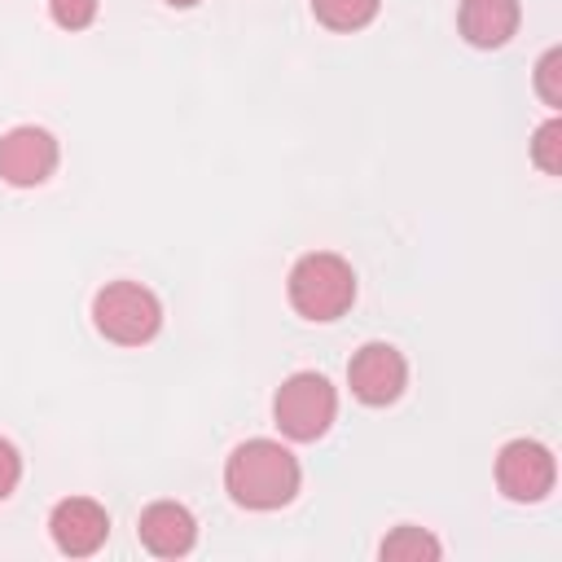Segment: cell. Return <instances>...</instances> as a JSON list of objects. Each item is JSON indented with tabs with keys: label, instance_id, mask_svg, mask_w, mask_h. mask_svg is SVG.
I'll return each instance as SVG.
<instances>
[{
	"label": "cell",
	"instance_id": "4",
	"mask_svg": "<svg viewBox=\"0 0 562 562\" xmlns=\"http://www.w3.org/2000/svg\"><path fill=\"white\" fill-rule=\"evenodd\" d=\"M92 325L119 347H140V342H149L158 334L162 303L140 281H110L92 299Z\"/></svg>",
	"mask_w": 562,
	"mask_h": 562
},
{
	"label": "cell",
	"instance_id": "7",
	"mask_svg": "<svg viewBox=\"0 0 562 562\" xmlns=\"http://www.w3.org/2000/svg\"><path fill=\"white\" fill-rule=\"evenodd\" d=\"M57 167V140L44 127H13L0 136V180L13 189H35Z\"/></svg>",
	"mask_w": 562,
	"mask_h": 562
},
{
	"label": "cell",
	"instance_id": "9",
	"mask_svg": "<svg viewBox=\"0 0 562 562\" xmlns=\"http://www.w3.org/2000/svg\"><path fill=\"white\" fill-rule=\"evenodd\" d=\"M136 531H140V544H145L149 553H158V558H184V553L193 549V540H198L193 514H189L184 505H176V501H154V505L140 514Z\"/></svg>",
	"mask_w": 562,
	"mask_h": 562
},
{
	"label": "cell",
	"instance_id": "2",
	"mask_svg": "<svg viewBox=\"0 0 562 562\" xmlns=\"http://www.w3.org/2000/svg\"><path fill=\"white\" fill-rule=\"evenodd\" d=\"M285 294H290V307L303 321H338L356 303V272L342 255L312 250L290 268Z\"/></svg>",
	"mask_w": 562,
	"mask_h": 562
},
{
	"label": "cell",
	"instance_id": "16",
	"mask_svg": "<svg viewBox=\"0 0 562 562\" xmlns=\"http://www.w3.org/2000/svg\"><path fill=\"white\" fill-rule=\"evenodd\" d=\"M18 479H22V457H18V448L9 439H0V501L13 496Z\"/></svg>",
	"mask_w": 562,
	"mask_h": 562
},
{
	"label": "cell",
	"instance_id": "3",
	"mask_svg": "<svg viewBox=\"0 0 562 562\" xmlns=\"http://www.w3.org/2000/svg\"><path fill=\"white\" fill-rule=\"evenodd\" d=\"M272 417L281 426L285 439L294 443H316L334 417H338V391L329 386L325 373H290L281 382V391L272 395Z\"/></svg>",
	"mask_w": 562,
	"mask_h": 562
},
{
	"label": "cell",
	"instance_id": "8",
	"mask_svg": "<svg viewBox=\"0 0 562 562\" xmlns=\"http://www.w3.org/2000/svg\"><path fill=\"white\" fill-rule=\"evenodd\" d=\"M48 536L66 558H88L110 536V514L92 496H66L48 514Z\"/></svg>",
	"mask_w": 562,
	"mask_h": 562
},
{
	"label": "cell",
	"instance_id": "17",
	"mask_svg": "<svg viewBox=\"0 0 562 562\" xmlns=\"http://www.w3.org/2000/svg\"><path fill=\"white\" fill-rule=\"evenodd\" d=\"M167 4H171V9H193L198 0H167Z\"/></svg>",
	"mask_w": 562,
	"mask_h": 562
},
{
	"label": "cell",
	"instance_id": "13",
	"mask_svg": "<svg viewBox=\"0 0 562 562\" xmlns=\"http://www.w3.org/2000/svg\"><path fill=\"white\" fill-rule=\"evenodd\" d=\"M531 158H536V167H540L544 176H562V123H558V119H549V123L536 127V136H531Z\"/></svg>",
	"mask_w": 562,
	"mask_h": 562
},
{
	"label": "cell",
	"instance_id": "12",
	"mask_svg": "<svg viewBox=\"0 0 562 562\" xmlns=\"http://www.w3.org/2000/svg\"><path fill=\"white\" fill-rule=\"evenodd\" d=\"M382 0H312V13L329 31H360L378 18Z\"/></svg>",
	"mask_w": 562,
	"mask_h": 562
},
{
	"label": "cell",
	"instance_id": "15",
	"mask_svg": "<svg viewBox=\"0 0 562 562\" xmlns=\"http://www.w3.org/2000/svg\"><path fill=\"white\" fill-rule=\"evenodd\" d=\"M48 13L61 31H83L97 18V0H48Z\"/></svg>",
	"mask_w": 562,
	"mask_h": 562
},
{
	"label": "cell",
	"instance_id": "14",
	"mask_svg": "<svg viewBox=\"0 0 562 562\" xmlns=\"http://www.w3.org/2000/svg\"><path fill=\"white\" fill-rule=\"evenodd\" d=\"M536 92L544 97V105H562V48H549L536 61Z\"/></svg>",
	"mask_w": 562,
	"mask_h": 562
},
{
	"label": "cell",
	"instance_id": "6",
	"mask_svg": "<svg viewBox=\"0 0 562 562\" xmlns=\"http://www.w3.org/2000/svg\"><path fill=\"white\" fill-rule=\"evenodd\" d=\"M404 382H408V364L391 342H364L347 364V386L369 408L395 404L404 395Z\"/></svg>",
	"mask_w": 562,
	"mask_h": 562
},
{
	"label": "cell",
	"instance_id": "11",
	"mask_svg": "<svg viewBox=\"0 0 562 562\" xmlns=\"http://www.w3.org/2000/svg\"><path fill=\"white\" fill-rule=\"evenodd\" d=\"M382 562H435L443 549H439V540L426 531V527H413V522H404V527H395L386 540H382Z\"/></svg>",
	"mask_w": 562,
	"mask_h": 562
},
{
	"label": "cell",
	"instance_id": "10",
	"mask_svg": "<svg viewBox=\"0 0 562 562\" xmlns=\"http://www.w3.org/2000/svg\"><path fill=\"white\" fill-rule=\"evenodd\" d=\"M518 0H461V13H457V26L465 35V44L474 48H501L514 40L518 31Z\"/></svg>",
	"mask_w": 562,
	"mask_h": 562
},
{
	"label": "cell",
	"instance_id": "5",
	"mask_svg": "<svg viewBox=\"0 0 562 562\" xmlns=\"http://www.w3.org/2000/svg\"><path fill=\"white\" fill-rule=\"evenodd\" d=\"M558 483V461L540 439H509L496 452V487L518 501V505H536L553 492Z\"/></svg>",
	"mask_w": 562,
	"mask_h": 562
},
{
	"label": "cell",
	"instance_id": "1",
	"mask_svg": "<svg viewBox=\"0 0 562 562\" xmlns=\"http://www.w3.org/2000/svg\"><path fill=\"white\" fill-rule=\"evenodd\" d=\"M299 461L277 439H246L224 465V487L241 509H281L299 496Z\"/></svg>",
	"mask_w": 562,
	"mask_h": 562
}]
</instances>
